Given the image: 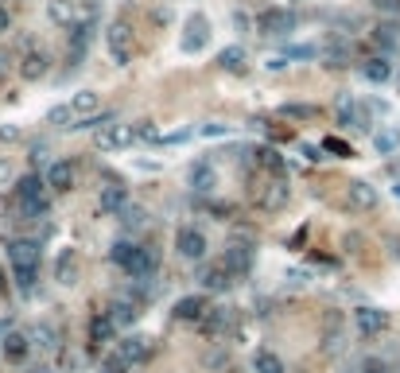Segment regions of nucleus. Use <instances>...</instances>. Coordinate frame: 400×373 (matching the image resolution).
Listing matches in <instances>:
<instances>
[{
    "instance_id": "39",
    "label": "nucleus",
    "mask_w": 400,
    "mask_h": 373,
    "mask_svg": "<svg viewBox=\"0 0 400 373\" xmlns=\"http://www.w3.org/2000/svg\"><path fill=\"white\" fill-rule=\"evenodd\" d=\"M8 28H12V16H8L4 0H0V31H8Z\"/></svg>"
},
{
    "instance_id": "22",
    "label": "nucleus",
    "mask_w": 400,
    "mask_h": 373,
    "mask_svg": "<svg viewBox=\"0 0 400 373\" xmlns=\"http://www.w3.org/2000/svg\"><path fill=\"white\" fill-rule=\"evenodd\" d=\"M373 144H377V152H381V156L396 152V148H400V129H396V124H393V129H381L377 136H373Z\"/></svg>"
},
{
    "instance_id": "30",
    "label": "nucleus",
    "mask_w": 400,
    "mask_h": 373,
    "mask_svg": "<svg viewBox=\"0 0 400 373\" xmlns=\"http://www.w3.org/2000/svg\"><path fill=\"white\" fill-rule=\"evenodd\" d=\"M47 121L58 124V129H74V113H70V105H55V109L47 113Z\"/></svg>"
},
{
    "instance_id": "1",
    "label": "nucleus",
    "mask_w": 400,
    "mask_h": 373,
    "mask_svg": "<svg viewBox=\"0 0 400 373\" xmlns=\"http://www.w3.org/2000/svg\"><path fill=\"white\" fill-rule=\"evenodd\" d=\"M8 261L12 269H39V256H43V242L39 237H8Z\"/></svg>"
},
{
    "instance_id": "38",
    "label": "nucleus",
    "mask_w": 400,
    "mask_h": 373,
    "mask_svg": "<svg viewBox=\"0 0 400 373\" xmlns=\"http://www.w3.org/2000/svg\"><path fill=\"white\" fill-rule=\"evenodd\" d=\"M284 117H311V109H307V105H284Z\"/></svg>"
},
{
    "instance_id": "21",
    "label": "nucleus",
    "mask_w": 400,
    "mask_h": 373,
    "mask_svg": "<svg viewBox=\"0 0 400 373\" xmlns=\"http://www.w3.org/2000/svg\"><path fill=\"white\" fill-rule=\"evenodd\" d=\"M350 206H357V210H362V206H377V190L369 183H354L350 187Z\"/></svg>"
},
{
    "instance_id": "42",
    "label": "nucleus",
    "mask_w": 400,
    "mask_h": 373,
    "mask_svg": "<svg viewBox=\"0 0 400 373\" xmlns=\"http://www.w3.org/2000/svg\"><path fill=\"white\" fill-rule=\"evenodd\" d=\"M284 66H288V59H284V55H276V59H269V70H284Z\"/></svg>"
},
{
    "instance_id": "4",
    "label": "nucleus",
    "mask_w": 400,
    "mask_h": 373,
    "mask_svg": "<svg viewBox=\"0 0 400 373\" xmlns=\"http://www.w3.org/2000/svg\"><path fill=\"white\" fill-rule=\"evenodd\" d=\"M206 39H210V31H206V16L195 12V16L187 20V36L179 39V51H183V55H198V51L206 47Z\"/></svg>"
},
{
    "instance_id": "14",
    "label": "nucleus",
    "mask_w": 400,
    "mask_h": 373,
    "mask_svg": "<svg viewBox=\"0 0 400 373\" xmlns=\"http://www.w3.org/2000/svg\"><path fill=\"white\" fill-rule=\"evenodd\" d=\"M47 66H51V59H47L43 51H31V55H23V63H20V74L28 82H39L47 74Z\"/></svg>"
},
{
    "instance_id": "16",
    "label": "nucleus",
    "mask_w": 400,
    "mask_h": 373,
    "mask_svg": "<svg viewBox=\"0 0 400 373\" xmlns=\"http://www.w3.org/2000/svg\"><path fill=\"white\" fill-rule=\"evenodd\" d=\"M113 338H117L113 319H109V315H94V319H90V342L102 346V342H113Z\"/></svg>"
},
{
    "instance_id": "5",
    "label": "nucleus",
    "mask_w": 400,
    "mask_h": 373,
    "mask_svg": "<svg viewBox=\"0 0 400 373\" xmlns=\"http://www.w3.org/2000/svg\"><path fill=\"white\" fill-rule=\"evenodd\" d=\"M117 354H121V358L129 362V366H140V362L152 358V342H148V338H140V335L117 338Z\"/></svg>"
},
{
    "instance_id": "18",
    "label": "nucleus",
    "mask_w": 400,
    "mask_h": 373,
    "mask_svg": "<svg viewBox=\"0 0 400 373\" xmlns=\"http://www.w3.org/2000/svg\"><path fill=\"white\" fill-rule=\"evenodd\" d=\"M233 319L229 308H206V315L198 319V327L206 330V335H218V330H226V323Z\"/></svg>"
},
{
    "instance_id": "34",
    "label": "nucleus",
    "mask_w": 400,
    "mask_h": 373,
    "mask_svg": "<svg viewBox=\"0 0 400 373\" xmlns=\"http://www.w3.org/2000/svg\"><path fill=\"white\" fill-rule=\"evenodd\" d=\"M47 12H51V20H55V23H70V20H74V12H70V4H66V0H55V4L47 8Z\"/></svg>"
},
{
    "instance_id": "40",
    "label": "nucleus",
    "mask_w": 400,
    "mask_h": 373,
    "mask_svg": "<svg viewBox=\"0 0 400 373\" xmlns=\"http://www.w3.org/2000/svg\"><path fill=\"white\" fill-rule=\"evenodd\" d=\"M222 132H226V124H206L202 136H222Z\"/></svg>"
},
{
    "instance_id": "12",
    "label": "nucleus",
    "mask_w": 400,
    "mask_h": 373,
    "mask_svg": "<svg viewBox=\"0 0 400 373\" xmlns=\"http://www.w3.org/2000/svg\"><path fill=\"white\" fill-rule=\"evenodd\" d=\"M222 264H226V269L233 272V276H241V272H249V269H253V249L233 242V245H229V253L222 256Z\"/></svg>"
},
{
    "instance_id": "9",
    "label": "nucleus",
    "mask_w": 400,
    "mask_h": 373,
    "mask_svg": "<svg viewBox=\"0 0 400 373\" xmlns=\"http://www.w3.org/2000/svg\"><path fill=\"white\" fill-rule=\"evenodd\" d=\"M43 183L51 187V190H70L74 187V163L70 160H55L51 168H47Z\"/></svg>"
},
{
    "instance_id": "28",
    "label": "nucleus",
    "mask_w": 400,
    "mask_h": 373,
    "mask_svg": "<svg viewBox=\"0 0 400 373\" xmlns=\"http://www.w3.org/2000/svg\"><path fill=\"white\" fill-rule=\"evenodd\" d=\"M36 280H39V269H16V288H20L23 296L36 292Z\"/></svg>"
},
{
    "instance_id": "2",
    "label": "nucleus",
    "mask_w": 400,
    "mask_h": 373,
    "mask_svg": "<svg viewBox=\"0 0 400 373\" xmlns=\"http://www.w3.org/2000/svg\"><path fill=\"white\" fill-rule=\"evenodd\" d=\"M175 249H179V256H187V261H202L206 256V234L195 226H179V234H175Z\"/></svg>"
},
{
    "instance_id": "7",
    "label": "nucleus",
    "mask_w": 400,
    "mask_h": 373,
    "mask_svg": "<svg viewBox=\"0 0 400 373\" xmlns=\"http://www.w3.org/2000/svg\"><path fill=\"white\" fill-rule=\"evenodd\" d=\"M0 354L20 366V362L31 354V335H23V330H8V335L0 338Z\"/></svg>"
},
{
    "instance_id": "8",
    "label": "nucleus",
    "mask_w": 400,
    "mask_h": 373,
    "mask_svg": "<svg viewBox=\"0 0 400 373\" xmlns=\"http://www.w3.org/2000/svg\"><path fill=\"white\" fill-rule=\"evenodd\" d=\"M198 280H202V288H210V292H229L237 276H233L226 264H210V269L198 272Z\"/></svg>"
},
{
    "instance_id": "11",
    "label": "nucleus",
    "mask_w": 400,
    "mask_h": 373,
    "mask_svg": "<svg viewBox=\"0 0 400 373\" xmlns=\"http://www.w3.org/2000/svg\"><path fill=\"white\" fill-rule=\"evenodd\" d=\"M132 140H136V132L124 129V124H109L105 132H97V148H105V152H113V148H129Z\"/></svg>"
},
{
    "instance_id": "13",
    "label": "nucleus",
    "mask_w": 400,
    "mask_h": 373,
    "mask_svg": "<svg viewBox=\"0 0 400 373\" xmlns=\"http://www.w3.org/2000/svg\"><path fill=\"white\" fill-rule=\"evenodd\" d=\"M206 296H183L179 303H175V319H187V323H198L206 315Z\"/></svg>"
},
{
    "instance_id": "6",
    "label": "nucleus",
    "mask_w": 400,
    "mask_h": 373,
    "mask_svg": "<svg viewBox=\"0 0 400 373\" xmlns=\"http://www.w3.org/2000/svg\"><path fill=\"white\" fill-rule=\"evenodd\" d=\"M354 323H357V330H362L365 338H377V335H385V330H389V311L362 308V311L354 315Z\"/></svg>"
},
{
    "instance_id": "15",
    "label": "nucleus",
    "mask_w": 400,
    "mask_h": 373,
    "mask_svg": "<svg viewBox=\"0 0 400 373\" xmlns=\"http://www.w3.org/2000/svg\"><path fill=\"white\" fill-rule=\"evenodd\" d=\"M362 78H365V82H377V86H381V82L393 78V63H389L385 55H377V59L362 63Z\"/></svg>"
},
{
    "instance_id": "43",
    "label": "nucleus",
    "mask_w": 400,
    "mask_h": 373,
    "mask_svg": "<svg viewBox=\"0 0 400 373\" xmlns=\"http://www.w3.org/2000/svg\"><path fill=\"white\" fill-rule=\"evenodd\" d=\"M4 179H12V168H8V163H0V183H4Z\"/></svg>"
},
{
    "instance_id": "20",
    "label": "nucleus",
    "mask_w": 400,
    "mask_h": 373,
    "mask_svg": "<svg viewBox=\"0 0 400 373\" xmlns=\"http://www.w3.org/2000/svg\"><path fill=\"white\" fill-rule=\"evenodd\" d=\"M136 303L132 300H121V303H113V311H109V319H113V327H132L136 323Z\"/></svg>"
},
{
    "instance_id": "17",
    "label": "nucleus",
    "mask_w": 400,
    "mask_h": 373,
    "mask_svg": "<svg viewBox=\"0 0 400 373\" xmlns=\"http://www.w3.org/2000/svg\"><path fill=\"white\" fill-rule=\"evenodd\" d=\"M66 105H70V113H74V117H82V113H90V117H94V113L102 109V97H97L94 90H82V94H74Z\"/></svg>"
},
{
    "instance_id": "27",
    "label": "nucleus",
    "mask_w": 400,
    "mask_h": 373,
    "mask_svg": "<svg viewBox=\"0 0 400 373\" xmlns=\"http://www.w3.org/2000/svg\"><path fill=\"white\" fill-rule=\"evenodd\" d=\"M31 338H36L43 350H58V330H51V323H39V327L31 330Z\"/></svg>"
},
{
    "instance_id": "29",
    "label": "nucleus",
    "mask_w": 400,
    "mask_h": 373,
    "mask_svg": "<svg viewBox=\"0 0 400 373\" xmlns=\"http://www.w3.org/2000/svg\"><path fill=\"white\" fill-rule=\"evenodd\" d=\"M55 276L63 280V284H70V280H74V253H70V249H66V253L58 256V264H55Z\"/></svg>"
},
{
    "instance_id": "25",
    "label": "nucleus",
    "mask_w": 400,
    "mask_h": 373,
    "mask_svg": "<svg viewBox=\"0 0 400 373\" xmlns=\"http://www.w3.org/2000/svg\"><path fill=\"white\" fill-rule=\"evenodd\" d=\"M218 63L226 66V70H233V74L245 70V47H226V51L218 55Z\"/></svg>"
},
{
    "instance_id": "33",
    "label": "nucleus",
    "mask_w": 400,
    "mask_h": 373,
    "mask_svg": "<svg viewBox=\"0 0 400 373\" xmlns=\"http://www.w3.org/2000/svg\"><path fill=\"white\" fill-rule=\"evenodd\" d=\"M357 373H389V362L385 358H373V354H369V358L357 362Z\"/></svg>"
},
{
    "instance_id": "36",
    "label": "nucleus",
    "mask_w": 400,
    "mask_h": 373,
    "mask_svg": "<svg viewBox=\"0 0 400 373\" xmlns=\"http://www.w3.org/2000/svg\"><path fill=\"white\" fill-rule=\"evenodd\" d=\"M183 140H190V129H175L168 136H156V144H183Z\"/></svg>"
},
{
    "instance_id": "24",
    "label": "nucleus",
    "mask_w": 400,
    "mask_h": 373,
    "mask_svg": "<svg viewBox=\"0 0 400 373\" xmlns=\"http://www.w3.org/2000/svg\"><path fill=\"white\" fill-rule=\"evenodd\" d=\"M373 39H377V47H385V51H393V47L400 43V28H396V23H381V28L373 31Z\"/></svg>"
},
{
    "instance_id": "31",
    "label": "nucleus",
    "mask_w": 400,
    "mask_h": 373,
    "mask_svg": "<svg viewBox=\"0 0 400 373\" xmlns=\"http://www.w3.org/2000/svg\"><path fill=\"white\" fill-rule=\"evenodd\" d=\"M210 183H214V171H210V163H198V168H195V175H190V187H195V190H206Z\"/></svg>"
},
{
    "instance_id": "41",
    "label": "nucleus",
    "mask_w": 400,
    "mask_h": 373,
    "mask_svg": "<svg viewBox=\"0 0 400 373\" xmlns=\"http://www.w3.org/2000/svg\"><path fill=\"white\" fill-rule=\"evenodd\" d=\"M8 70H12V55L0 51V74H8Z\"/></svg>"
},
{
    "instance_id": "46",
    "label": "nucleus",
    "mask_w": 400,
    "mask_h": 373,
    "mask_svg": "<svg viewBox=\"0 0 400 373\" xmlns=\"http://www.w3.org/2000/svg\"><path fill=\"white\" fill-rule=\"evenodd\" d=\"M396 195H400V183H396Z\"/></svg>"
},
{
    "instance_id": "10",
    "label": "nucleus",
    "mask_w": 400,
    "mask_h": 373,
    "mask_svg": "<svg viewBox=\"0 0 400 373\" xmlns=\"http://www.w3.org/2000/svg\"><path fill=\"white\" fill-rule=\"evenodd\" d=\"M109 51L117 63H129L132 59V36H129V23H113L109 28Z\"/></svg>"
},
{
    "instance_id": "32",
    "label": "nucleus",
    "mask_w": 400,
    "mask_h": 373,
    "mask_svg": "<svg viewBox=\"0 0 400 373\" xmlns=\"http://www.w3.org/2000/svg\"><path fill=\"white\" fill-rule=\"evenodd\" d=\"M129 369H132V366H129V362H124L117 350H113V354H105V358H102V373H129Z\"/></svg>"
},
{
    "instance_id": "37",
    "label": "nucleus",
    "mask_w": 400,
    "mask_h": 373,
    "mask_svg": "<svg viewBox=\"0 0 400 373\" xmlns=\"http://www.w3.org/2000/svg\"><path fill=\"white\" fill-rule=\"evenodd\" d=\"M315 55H319V47L303 43V47H291V51H288V59H315Z\"/></svg>"
},
{
    "instance_id": "45",
    "label": "nucleus",
    "mask_w": 400,
    "mask_h": 373,
    "mask_svg": "<svg viewBox=\"0 0 400 373\" xmlns=\"http://www.w3.org/2000/svg\"><path fill=\"white\" fill-rule=\"evenodd\" d=\"M0 292H4V276H0Z\"/></svg>"
},
{
    "instance_id": "3",
    "label": "nucleus",
    "mask_w": 400,
    "mask_h": 373,
    "mask_svg": "<svg viewBox=\"0 0 400 373\" xmlns=\"http://www.w3.org/2000/svg\"><path fill=\"white\" fill-rule=\"evenodd\" d=\"M256 28H261V36H288V31H296V12H288V8H269V12L256 20Z\"/></svg>"
},
{
    "instance_id": "35",
    "label": "nucleus",
    "mask_w": 400,
    "mask_h": 373,
    "mask_svg": "<svg viewBox=\"0 0 400 373\" xmlns=\"http://www.w3.org/2000/svg\"><path fill=\"white\" fill-rule=\"evenodd\" d=\"M121 222H124L129 229L144 226V210H140V206H124V210H121Z\"/></svg>"
},
{
    "instance_id": "26",
    "label": "nucleus",
    "mask_w": 400,
    "mask_h": 373,
    "mask_svg": "<svg viewBox=\"0 0 400 373\" xmlns=\"http://www.w3.org/2000/svg\"><path fill=\"white\" fill-rule=\"evenodd\" d=\"M124 202H129V195H124V187H121V183L102 190V206H105V210H124Z\"/></svg>"
},
{
    "instance_id": "23",
    "label": "nucleus",
    "mask_w": 400,
    "mask_h": 373,
    "mask_svg": "<svg viewBox=\"0 0 400 373\" xmlns=\"http://www.w3.org/2000/svg\"><path fill=\"white\" fill-rule=\"evenodd\" d=\"M253 366H256V373H284V362H280L272 350H256L253 354Z\"/></svg>"
},
{
    "instance_id": "19",
    "label": "nucleus",
    "mask_w": 400,
    "mask_h": 373,
    "mask_svg": "<svg viewBox=\"0 0 400 373\" xmlns=\"http://www.w3.org/2000/svg\"><path fill=\"white\" fill-rule=\"evenodd\" d=\"M16 198H20V202H36V198H43V179L39 175H23L20 183H16Z\"/></svg>"
},
{
    "instance_id": "44",
    "label": "nucleus",
    "mask_w": 400,
    "mask_h": 373,
    "mask_svg": "<svg viewBox=\"0 0 400 373\" xmlns=\"http://www.w3.org/2000/svg\"><path fill=\"white\" fill-rule=\"evenodd\" d=\"M28 373H55V369H51V366H31Z\"/></svg>"
}]
</instances>
